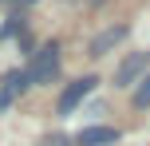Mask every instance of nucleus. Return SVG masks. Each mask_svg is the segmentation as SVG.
<instances>
[{"label":"nucleus","instance_id":"nucleus-1","mask_svg":"<svg viewBox=\"0 0 150 146\" xmlns=\"http://www.w3.org/2000/svg\"><path fill=\"white\" fill-rule=\"evenodd\" d=\"M55 75H59V44L52 39V44H44L36 51V59H32V67H28V79L40 87V83H52Z\"/></svg>","mask_w":150,"mask_h":146},{"label":"nucleus","instance_id":"nucleus-2","mask_svg":"<svg viewBox=\"0 0 150 146\" xmlns=\"http://www.w3.org/2000/svg\"><path fill=\"white\" fill-rule=\"evenodd\" d=\"M146 67H150V51H134V55H127V59L119 63V71H115V87H130V83H138V79L146 75Z\"/></svg>","mask_w":150,"mask_h":146},{"label":"nucleus","instance_id":"nucleus-3","mask_svg":"<svg viewBox=\"0 0 150 146\" xmlns=\"http://www.w3.org/2000/svg\"><path fill=\"white\" fill-rule=\"evenodd\" d=\"M95 83H99V79H95V75H83V79H75V83L67 87V91H63V95H59V103H55V111H59V115H71V111H75V107H79V103H83V99H87V95H91V91H95Z\"/></svg>","mask_w":150,"mask_h":146},{"label":"nucleus","instance_id":"nucleus-4","mask_svg":"<svg viewBox=\"0 0 150 146\" xmlns=\"http://www.w3.org/2000/svg\"><path fill=\"white\" fill-rule=\"evenodd\" d=\"M127 36H130V28H127V24H115V28H103V32H99L95 39H91V55H107L111 47H119V44H122Z\"/></svg>","mask_w":150,"mask_h":146},{"label":"nucleus","instance_id":"nucleus-5","mask_svg":"<svg viewBox=\"0 0 150 146\" xmlns=\"http://www.w3.org/2000/svg\"><path fill=\"white\" fill-rule=\"evenodd\" d=\"M79 146H115L119 142V130L115 126H87V130H79Z\"/></svg>","mask_w":150,"mask_h":146},{"label":"nucleus","instance_id":"nucleus-6","mask_svg":"<svg viewBox=\"0 0 150 146\" xmlns=\"http://www.w3.org/2000/svg\"><path fill=\"white\" fill-rule=\"evenodd\" d=\"M0 83H4V87H0V103L8 107V103H12L16 95L24 91V87H32V79H28V71H8V75L0 79Z\"/></svg>","mask_w":150,"mask_h":146},{"label":"nucleus","instance_id":"nucleus-7","mask_svg":"<svg viewBox=\"0 0 150 146\" xmlns=\"http://www.w3.org/2000/svg\"><path fill=\"white\" fill-rule=\"evenodd\" d=\"M134 107H138V111H146V107H150V75L138 79V87H134Z\"/></svg>","mask_w":150,"mask_h":146},{"label":"nucleus","instance_id":"nucleus-8","mask_svg":"<svg viewBox=\"0 0 150 146\" xmlns=\"http://www.w3.org/2000/svg\"><path fill=\"white\" fill-rule=\"evenodd\" d=\"M44 146H79V142H71L67 134H47V138H44Z\"/></svg>","mask_w":150,"mask_h":146},{"label":"nucleus","instance_id":"nucleus-9","mask_svg":"<svg viewBox=\"0 0 150 146\" xmlns=\"http://www.w3.org/2000/svg\"><path fill=\"white\" fill-rule=\"evenodd\" d=\"M87 4H103V0H87Z\"/></svg>","mask_w":150,"mask_h":146},{"label":"nucleus","instance_id":"nucleus-10","mask_svg":"<svg viewBox=\"0 0 150 146\" xmlns=\"http://www.w3.org/2000/svg\"><path fill=\"white\" fill-rule=\"evenodd\" d=\"M0 107H4V103H0Z\"/></svg>","mask_w":150,"mask_h":146}]
</instances>
